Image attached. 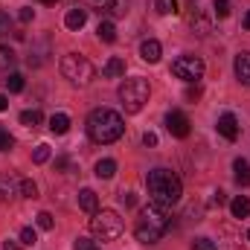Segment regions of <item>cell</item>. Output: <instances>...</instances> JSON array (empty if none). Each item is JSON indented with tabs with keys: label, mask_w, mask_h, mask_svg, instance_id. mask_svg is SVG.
Returning a JSON list of instances; mask_svg holds the SVG:
<instances>
[{
	"label": "cell",
	"mask_w": 250,
	"mask_h": 250,
	"mask_svg": "<svg viewBox=\"0 0 250 250\" xmlns=\"http://www.w3.org/2000/svg\"><path fill=\"white\" fill-rule=\"evenodd\" d=\"M18 189H21V195H23V198H38V184H35V181H29V178H23V181L18 184Z\"/></svg>",
	"instance_id": "23"
},
{
	"label": "cell",
	"mask_w": 250,
	"mask_h": 250,
	"mask_svg": "<svg viewBox=\"0 0 250 250\" xmlns=\"http://www.w3.org/2000/svg\"><path fill=\"white\" fill-rule=\"evenodd\" d=\"M154 9H157V15H169L172 9H169V0H154Z\"/></svg>",
	"instance_id": "35"
},
{
	"label": "cell",
	"mask_w": 250,
	"mask_h": 250,
	"mask_svg": "<svg viewBox=\"0 0 250 250\" xmlns=\"http://www.w3.org/2000/svg\"><path fill=\"white\" fill-rule=\"evenodd\" d=\"M84 128H87V137H90L93 143H99V146H111V143H117L125 134L123 117H120L117 111H111V108H96V111H90Z\"/></svg>",
	"instance_id": "2"
},
{
	"label": "cell",
	"mask_w": 250,
	"mask_h": 250,
	"mask_svg": "<svg viewBox=\"0 0 250 250\" xmlns=\"http://www.w3.org/2000/svg\"><path fill=\"white\" fill-rule=\"evenodd\" d=\"M230 212H233V218H248L250 215V198H245V195L233 198L230 201Z\"/></svg>",
	"instance_id": "18"
},
{
	"label": "cell",
	"mask_w": 250,
	"mask_h": 250,
	"mask_svg": "<svg viewBox=\"0 0 250 250\" xmlns=\"http://www.w3.org/2000/svg\"><path fill=\"white\" fill-rule=\"evenodd\" d=\"M172 73L178 79H184L187 84H192V82L198 84V79H204V62L198 56H178L172 62Z\"/></svg>",
	"instance_id": "7"
},
{
	"label": "cell",
	"mask_w": 250,
	"mask_h": 250,
	"mask_svg": "<svg viewBox=\"0 0 250 250\" xmlns=\"http://www.w3.org/2000/svg\"><path fill=\"white\" fill-rule=\"evenodd\" d=\"M12 146H15V140H12V134H9V131H6V128L0 125V151H9Z\"/></svg>",
	"instance_id": "30"
},
{
	"label": "cell",
	"mask_w": 250,
	"mask_h": 250,
	"mask_svg": "<svg viewBox=\"0 0 250 250\" xmlns=\"http://www.w3.org/2000/svg\"><path fill=\"white\" fill-rule=\"evenodd\" d=\"M123 204L125 207H137V195L134 192H123Z\"/></svg>",
	"instance_id": "39"
},
{
	"label": "cell",
	"mask_w": 250,
	"mask_h": 250,
	"mask_svg": "<svg viewBox=\"0 0 250 250\" xmlns=\"http://www.w3.org/2000/svg\"><path fill=\"white\" fill-rule=\"evenodd\" d=\"M3 250H18V248H15V242L9 239V242H3Z\"/></svg>",
	"instance_id": "43"
},
{
	"label": "cell",
	"mask_w": 250,
	"mask_h": 250,
	"mask_svg": "<svg viewBox=\"0 0 250 250\" xmlns=\"http://www.w3.org/2000/svg\"><path fill=\"white\" fill-rule=\"evenodd\" d=\"M50 131L53 134H67L70 131V117L67 114H53L50 117Z\"/></svg>",
	"instance_id": "21"
},
{
	"label": "cell",
	"mask_w": 250,
	"mask_h": 250,
	"mask_svg": "<svg viewBox=\"0 0 250 250\" xmlns=\"http://www.w3.org/2000/svg\"><path fill=\"white\" fill-rule=\"evenodd\" d=\"M131 0H105V15L108 18H125Z\"/></svg>",
	"instance_id": "16"
},
{
	"label": "cell",
	"mask_w": 250,
	"mask_h": 250,
	"mask_svg": "<svg viewBox=\"0 0 250 250\" xmlns=\"http://www.w3.org/2000/svg\"><path fill=\"white\" fill-rule=\"evenodd\" d=\"M79 207H82L84 212H96V209H99L96 192H93V189H82V192H79Z\"/></svg>",
	"instance_id": "15"
},
{
	"label": "cell",
	"mask_w": 250,
	"mask_h": 250,
	"mask_svg": "<svg viewBox=\"0 0 250 250\" xmlns=\"http://www.w3.org/2000/svg\"><path fill=\"white\" fill-rule=\"evenodd\" d=\"M56 169H59V172H73V163H70L67 157H56Z\"/></svg>",
	"instance_id": "34"
},
{
	"label": "cell",
	"mask_w": 250,
	"mask_h": 250,
	"mask_svg": "<svg viewBox=\"0 0 250 250\" xmlns=\"http://www.w3.org/2000/svg\"><path fill=\"white\" fill-rule=\"evenodd\" d=\"M35 218H38V227H41V230H53V224H56L50 212H38Z\"/></svg>",
	"instance_id": "31"
},
{
	"label": "cell",
	"mask_w": 250,
	"mask_h": 250,
	"mask_svg": "<svg viewBox=\"0 0 250 250\" xmlns=\"http://www.w3.org/2000/svg\"><path fill=\"white\" fill-rule=\"evenodd\" d=\"M41 120H44V117H41V111H38V108H32V111H23V114H21V125H26V128H38Z\"/></svg>",
	"instance_id": "22"
},
{
	"label": "cell",
	"mask_w": 250,
	"mask_h": 250,
	"mask_svg": "<svg viewBox=\"0 0 250 250\" xmlns=\"http://www.w3.org/2000/svg\"><path fill=\"white\" fill-rule=\"evenodd\" d=\"M166 128H169V134L172 137H178V140H187L189 137V117L184 114V111H169L166 114Z\"/></svg>",
	"instance_id": "8"
},
{
	"label": "cell",
	"mask_w": 250,
	"mask_h": 250,
	"mask_svg": "<svg viewBox=\"0 0 250 250\" xmlns=\"http://www.w3.org/2000/svg\"><path fill=\"white\" fill-rule=\"evenodd\" d=\"M212 12H215V18H227L230 15V0H212Z\"/></svg>",
	"instance_id": "27"
},
{
	"label": "cell",
	"mask_w": 250,
	"mask_h": 250,
	"mask_svg": "<svg viewBox=\"0 0 250 250\" xmlns=\"http://www.w3.org/2000/svg\"><path fill=\"white\" fill-rule=\"evenodd\" d=\"M125 224L120 218V212L114 209H96L93 218H90V233L99 239V242H117L123 236Z\"/></svg>",
	"instance_id": "5"
},
{
	"label": "cell",
	"mask_w": 250,
	"mask_h": 250,
	"mask_svg": "<svg viewBox=\"0 0 250 250\" xmlns=\"http://www.w3.org/2000/svg\"><path fill=\"white\" fill-rule=\"evenodd\" d=\"M148 93H151V87H148V79H125L123 87H120V102H123V111L125 114H140L143 108H146V102H148Z\"/></svg>",
	"instance_id": "4"
},
{
	"label": "cell",
	"mask_w": 250,
	"mask_h": 250,
	"mask_svg": "<svg viewBox=\"0 0 250 250\" xmlns=\"http://www.w3.org/2000/svg\"><path fill=\"white\" fill-rule=\"evenodd\" d=\"M218 134H221L224 140H230V143L239 140V120H236V114L227 111V114L218 117Z\"/></svg>",
	"instance_id": "9"
},
{
	"label": "cell",
	"mask_w": 250,
	"mask_h": 250,
	"mask_svg": "<svg viewBox=\"0 0 250 250\" xmlns=\"http://www.w3.org/2000/svg\"><path fill=\"white\" fill-rule=\"evenodd\" d=\"M189 26H192L195 35H209V21L201 15V9L195 3H192V15H189Z\"/></svg>",
	"instance_id": "13"
},
{
	"label": "cell",
	"mask_w": 250,
	"mask_h": 250,
	"mask_svg": "<svg viewBox=\"0 0 250 250\" xmlns=\"http://www.w3.org/2000/svg\"><path fill=\"white\" fill-rule=\"evenodd\" d=\"M21 242H23V245H35V242H38L35 230H32V227H23V230H21Z\"/></svg>",
	"instance_id": "32"
},
{
	"label": "cell",
	"mask_w": 250,
	"mask_h": 250,
	"mask_svg": "<svg viewBox=\"0 0 250 250\" xmlns=\"http://www.w3.org/2000/svg\"><path fill=\"white\" fill-rule=\"evenodd\" d=\"M198 96H201V90H198V87H189V90H187V99H189V102H195Z\"/></svg>",
	"instance_id": "41"
},
{
	"label": "cell",
	"mask_w": 250,
	"mask_h": 250,
	"mask_svg": "<svg viewBox=\"0 0 250 250\" xmlns=\"http://www.w3.org/2000/svg\"><path fill=\"white\" fill-rule=\"evenodd\" d=\"M245 29H250V12L245 15Z\"/></svg>",
	"instance_id": "44"
},
{
	"label": "cell",
	"mask_w": 250,
	"mask_h": 250,
	"mask_svg": "<svg viewBox=\"0 0 250 250\" xmlns=\"http://www.w3.org/2000/svg\"><path fill=\"white\" fill-rule=\"evenodd\" d=\"M143 143L154 148V146H157V134H154V131H146V134H143Z\"/></svg>",
	"instance_id": "37"
},
{
	"label": "cell",
	"mask_w": 250,
	"mask_h": 250,
	"mask_svg": "<svg viewBox=\"0 0 250 250\" xmlns=\"http://www.w3.org/2000/svg\"><path fill=\"white\" fill-rule=\"evenodd\" d=\"M212 204H215V207H224V204H227L224 192H215V195H212Z\"/></svg>",
	"instance_id": "40"
},
{
	"label": "cell",
	"mask_w": 250,
	"mask_h": 250,
	"mask_svg": "<svg viewBox=\"0 0 250 250\" xmlns=\"http://www.w3.org/2000/svg\"><path fill=\"white\" fill-rule=\"evenodd\" d=\"M233 172H236V184H242V187H250V163L245 160V157L233 160Z\"/></svg>",
	"instance_id": "17"
},
{
	"label": "cell",
	"mask_w": 250,
	"mask_h": 250,
	"mask_svg": "<svg viewBox=\"0 0 250 250\" xmlns=\"http://www.w3.org/2000/svg\"><path fill=\"white\" fill-rule=\"evenodd\" d=\"M233 70H236V79L250 87V53H239L233 62Z\"/></svg>",
	"instance_id": "11"
},
{
	"label": "cell",
	"mask_w": 250,
	"mask_h": 250,
	"mask_svg": "<svg viewBox=\"0 0 250 250\" xmlns=\"http://www.w3.org/2000/svg\"><path fill=\"white\" fill-rule=\"evenodd\" d=\"M114 175H117V160L105 157V160H99V163H96V178H102V181H111Z\"/></svg>",
	"instance_id": "19"
},
{
	"label": "cell",
	"mask_w": 250,
	"mask_h": 250,
	"mask_svg": "<svg viewBox=\"0 0 250 250\" xmlns=\"http://www.w3.org/2000/svg\"><path fill=\"white\" fill-rule=\"evenodd\" d=\"M192 250H218V245H215L212 239L201 236V239H195V242H192Z\"/></svg>",
	"instance_id": "28"
},
{
	"label": "cell",
	"mask_w": 250,
	"mask_h": 250,
	"mask_svg": "<svg viewBox=\"0 0 250 250\" xmlns=\"http://www.w3.org/2000/svg\"><path fill=\"white\" fill-rule=\"evenodd\" d=\"M62 76L76 87H87L93 82V64L79 53H67L62 59Z\"/></svg>",
	"instance_id": "6"
},
{
	"label": "cell",
	"mask_w": 250,
	"mask_h": 250,
	"mask_svg": "<svg viewBox=\"0 0 250 250\" xmlns=\"http://www.w3.org/2000/svg\"><path fill=\"white\" fill-rule=\"evenodd\" d=\"M84 21H87V12H84L82 6H73V9L67 12V18H64V26L73 29V32H79V29L84 26Z\"/></svg>",
	"instance_id": "12"
},
{
	"label": "cell",
	"mask_w": 250,
	"mask_h": 250,
	"mask_svg": "<svg viewBox=\"0 0 250 250\" xmlns=\"http://www.w3.org/2000/svg\"><path fill=\"white\" fill-rule=\"evenodd\" d=\"M160 53H163V47H160V41H154V38H146V41L140 44V56H143V62L157 64L160 62Z\"/></svg>",
	"instance_id": "10"
},
{
	"label": "cell",
	"mask_w": 250,
	"mask_h": 250,
	"mask_svg": "<svg viewBox=\"0 0 250 250\" xmlns=\"http://www.w3.org/2000/svg\"><path fill=\"white\" fill-rule=\"evenodd\" d=\"M96 35H99V41H105V44H114V41H117V26H114L111 21H102V23L96 26Z\"/></svg>",
	"instance_id": "20"
},
{
	"label": "cell",
	"mask_w": 250,
	"mask_h": 250,
	"mask_svg": "<svg viewBox=\"0 0 250 250\" xmlns=\"http://www.w3.org/2000/svg\"><path fill=\"white\" fill-rule=\"evenodd\" d=\"M12 62H15V53H12V47L3 44L0 47V64H12Z\"/></svg>",
	"instance_id": "33"
},
{
	"label": "cell",
	"mask_w": 250,
	"mask_h": 250,
	"mask_svg": "<svg viewBox=\"0 0 250 250\" xmlns=\"http://www.w3.org/2000/svg\"><path fill=\"white\" fill-rule=\"evenodd\" d=\"M18 18H21V23H29V21L35 18V9H21V15H18Z\"/></svg>",
	"instance_id": "36"
},
{
	"label": "cell",
	"mask_w": 250,
	"mask_h": 250,
	"mask_svg": "<svg viewBox=\"0 0 250 250\" xmlns=\"http://www.w3.org/2000/svg\"><path fill=\"white\" fill-rule=\"evenodd\" d=\"M6 108H9V99H6V96L0 93V111H6Z\"/></svg>",
	"instance_id": "42"
},
{
	"label": "cell",
	"mask_w": 250,
	"mask_h": 250,
	"mask_svg": "<svg viewBox=\"0 0 250 250\" xmlns=\"http://www.w3.org/2000/svg\"><path fill=\"white\" fill-rule=\"evenodd\" d=\"M120 76H125V62L120 56H111L102 67V79H120Z\"/></svg>",
	"instance_id": "14"
},
{
	"label": "cell",
	"mask_w": 250,
	"mask_h": 250,
	"mask_svg": "<svg viewBox=\"0 0 250 250\" xmlns=\"http://www.w3.org/2000/svg\"><path fill=\"white\" fill-rule=\"evenodd\" d=\"M169 227H172V212H169V207L151 201L148 207H143V212H140V218H137V227H134V236H137V242H143V245H154V242H160V239L169 233Z\"/></svg>",
	"instance_id": "1"
},
{
	"label": "cell",
	"mask_w": 250,
	"mask_h": 250,
	"mask_svg": "<svg viewBox=\"0 0 250 250\" xmlns=\"http://www.w3.org/2000/svg\"><path fill=\"white\" fill-rule=\"evenodd\" d=\"M38 3H56V0H38Z\"/></svg>",
	"instance_id": "45"
},
{
	"label": "cell",
	"mask_w": 250,
	"mask_h": 250,
	"mask_svg": "<svg viewBox=\"0 0 250 250\" xmlns=\"http://www.w3.org/2000/svg\"><path fill=\"white\" fill-rule=\"evenodd\" d=\"M146 189H148L151 201H157L163 207H175L181 201V195H184L181 178L172 169H166V166H157V169H151L146 175Z\"/></svg>",
	"instance_id": "3"
},
{
	"label": "cell",
	"mask_w": 250,
	"mask_h": 250,
	"mask_svg": "<svg viewBox=\"0 0 250 250\" xmlns=\"http://www.w3.org/2000/svg\"><path fill=\"white\" fill-rule=\"evenodd\" d=\"M6 32H9V15H6V12H0V38H3Z\"/></svg>",
	"instance_id": "38"
},
{
	"label": "cell",
	"mask_w": 250,
	"mask_h": 250,
	"mask_svg": "<svg viewBox=\"0 0 250 250\" xmlns=\"http://www.w3.org/2000/svg\"><path fill=\"white\" fill-rule=\"evenodd\" d=\"M32 160H35V163H47V160H50V146H47V143L35 146V151H32Z\"/></svg>",
	"instance_id": "24"
},
{
	"label": "cell",
	"mask_w": 250,
	"mask_h": 250,
	"mask_svg": "<svg viewBox=\"0 0 250 250\" xmlns=\"http://www.w3.org/2000/svg\"><path fill=\"white\" fill-rule=\"evenodd\" d=\"M73 248H76V250H102L96 242H90V239H84V236H79V239L73 242Z\"/></svg>",
	"instance_id": "29"
},
{
	"label": "cell",
	"mask_w": 250,
	"mask_h": 250,
	"mask_svg": "<svg viewBox=\"0 0 250 250\" xmlns=\"http://www.w3.org/2000/svg\"><path fill=\"white\" fill-rule=\"evenodd\" d=\"M6 84H9L12 93H21V90H23V76H21V73H12V76L6 79Z\"/></svg>",
	"instance_id": "26"
},
{
	"label": "cell",
	"mask_w": 250,
	"mask_h": 250,
	"mask_svg": "<svg viewBox=\"0 0 250 250\" xmlns=\"http://www.w3.org/2000/svg\"><path fill=\"white\" fill-rule=\"evenodd\" d=\"M15 195V184L9 178H0V201H9Z\"/></svg>",
	"instance_id": "25"
},
{
	"label": "cell",
	"mask_w": 250,
	"mask_h": 250,
	"mask_svg": "<svg viewBox=\"0 0 250 250\" xmlns=\"http://www.w3.org/2000/svg\"><path fill=\"white\" fill-rule=\"evenodd\" d=\"M248 242H250V230H248Z\"/></svg>",
	"instance_id": "46"
}]
</instances>
